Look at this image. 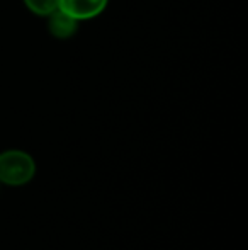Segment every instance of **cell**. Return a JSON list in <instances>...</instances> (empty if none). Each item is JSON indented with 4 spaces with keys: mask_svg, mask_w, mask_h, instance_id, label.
<instances>
[{
    "mask_svg": "<svg viewBox=\"0 0 248 250\" xmlns=\"http://www.w3.org/2000/svg\"><path fill=\"white\" fill-rule=\"evenodd\" d=\"M48 27L50 33L58 40H65L75 34L76 27H78V21L70 17L68 14H65L63 10L57 9L53 14L48 16Z\"/></svg>",
    "mask_w": 248,
    "mask_h": 250,
    "instance_id": "cell-3",
    "label": "cell"
},
{
    "mask_svg": "<svg viewBox=\"0 0 248 250\" xmlns=\"http://www.w3.org/2000/svg\"><path fill=\"white\" fill-rule=\"evenodd\" d=\"M58 2L60 0H24L27 9L41 17H48L50 14H53L58 9Z\"/></svg>",
    "mask_w": 248,
    "mask_h": 250,
    "instance_id": "cell-4",
    "label": "cell"
},
{
    "mask_svg": "<svg viewBox=\"0 0 248 250\" xmlns=\"http://www.w3.org/2000/svg\"><path fill=\"white\" fill-rule=\"evenodd\" d=\"M106 5L107 0H60L58 2V9L78 22L100 16Z\"/></svg>",
    "mask_w": 248,
    "mask_h": 250,
    "instance_id": "cell-2",
    "label": "cell"
},
{
    "mask_svg": "<svg viewBox=\"0 0 248 250\" xmlns=\"http://www.w3.org/2000/svg\"><path fill=\"white\" fill-rule=\"evenodd\" d=\"M36 162L22 150H7L0 153V184L19 188L33 181Z\"/></svg>",
    "mask_w": 248,
    "mask_h": 250,
    "instance_id": "cell-1",
    "label": "cell"
}]
</instances>
